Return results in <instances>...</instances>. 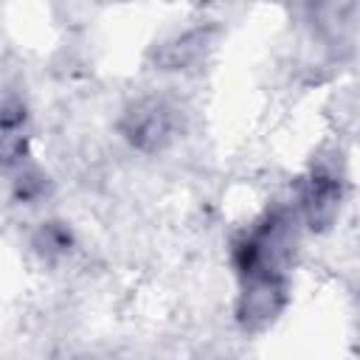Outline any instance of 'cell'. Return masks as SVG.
Returning a JSON list of instances; mask_svg holds the SVG:
<instances>
[{"label": "cell", "mask_w": 360, "mask_h": 360, "mask_svg": "<svg viewBox=\"0 0 360 360\" xmlns=\"http://www.w3.org/2000/svg\"><path fill=\"white\" fill-rule=\"evenodd\" d=\"M121 132L138 149H158L172 138V110L158 98H143L124 112Z\"/></svg>", "instance_id": "cell-1"}, {"label": "cell", "mask_w": 360, "mask_h": 360, "mask_svg": "<svg viewBox=\"0 0 360 360\" xmlns=\"http://www.w3.org/2000/svg\"><path fill=\"white\" fill-rule=\"evenodd\" d=\"M340 200H343L340 177L323 169L312 172L301 188V208L309 228H329L340 211Z\"/></svg>", "instance_id": "cell-2"}, {"label": "cell", "mask_w": 360, "mask_h": 360, "mask_svg": "<svg viewBox=\"0 0 360 360\" xmlns=\"http://www.w3.org/2000/svg\"><path fill=\"white\" fill-rule=\"evenodd\" d=\"M25 152H28L25 107H22V101L8 98L0 104V166L22 163Z\"/></svg>", "instance_id": "cell-3"}, {"label": "cell", "mask_w": 360, "mask_h": 360, "mask_svg": "<svg viewBox=\"0 0 360 360\" xmlns=\"http://www.w3.org/2000/svg\"><path fill=\"white\" fill-rule=\"evenodd\" d=\"M200 45H202V34L194 31V34H186L180 39H174L172 45H166V56H163V65L169 68H180V65H188L197 53H200Z\"/></svg>", "instance_id": "cell-4"}, {"label": "cell", "mask_w": 360, "mask_h": 360, "mask_svg": "<svg viewBox=\"0 0 360 360\" xmlns=\"http://www.w3.org/2000/svg\"><path fill=\"white\" fill-rule=\"evenodd\" d=\"M39 248L45 253H65L70 248V231L59 222H48L39 228Z\"/></svg>", "instance_id": "cell-5"}]
</instances>
